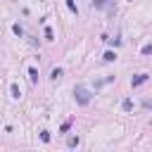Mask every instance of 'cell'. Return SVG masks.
<instances>
[{"instance_id":"cell-3","label":"cell","mask_w":152,"mask_h":152,"mask_svg":"<svg viewBox=\"0 0 152 152\" xmlns=\"http://www.w3.org/2000/svg\"><path fill=\"white\" fill-rule=\"evenodd\" d=\"M10 93H12V97H14V100H19V97H21V90H19V86H17V83H12V86H10Z\"/></svg>"},{"instance_id":"cell-14","label":"cell","mask_w":152,"mask_h":152,"mask_svg":"<svg viewBox=\"0 0 152 152\" xmlns=\"http://www.w3.org/2000/svg\"><path fill=\"white\" fill-rule=\"evenodd\" d=\"M142 55H152V45H145L142 48Z\"/></svg>"},{"instance_id":"cell-13","label":"cell","mask_w":152,"mask_h":152,"mask_svg":"<svg viewBox=\"0 0 152 152\" xmlns=\"http://www.w3.org/2000/svg\"><path fill=\"white\" fill-rule=\"evenodd\" d=\"M40 140L43 142H50V131H40Z\"/></svg>"},{"instance_id":"cell-8","label":"cell","mask_w":152,"mask_h":152,"mask_svg":"<svg viewBox=\"0 0 152 152\" xmlns=\"http://www.w3.org/2000/svg\"><path fill=\"white\" fill-rule=\"evenodd\" d=\"M66 7H69V12L78 14V7H76V2H74V0H66Z\"/></svg>"},{"instance_id":"cell-12","label":"cell","mask_w":152,"mask_h":152,"mask_svg":"<svg viewBox=\"0 0 152 152\" xmlns=\"http://www.w3.org/2000/svg\"><path fill=\"white\" fill-rule=\"evenodd\" d=\"M12 31H14V33H17V36H19V38H21V36H24V28H21V26H19V24H14V26H12Z\"/></svg>"},{"instance_id":"cell-4","label":"cell","mask_w":152,"mask_h":152,"mask_svg":"<svg viewBox=\"0 0 152 152\" xmlns=\"http://www.w3.org/2000/svg\"><path fill=\"white\" fill-rule=\"evenodd\" d=\"M28 81H31V83H36V81H38V69H36V66H31V69H28Z\"/></svg>"},{"instance_id":"cell-5","label":"cell","mask_w":152,"mask_h":152,"mask_svg":"<svg viewBox=\"0 0 152 152\" xmlns=\"http://www.w3.org/2000/svg\"><path fill=\"white\" fill-rule=\"evenodd\" d=\"M102 59H104V62H114V59H116V52H112V50H107V52L102 55Z\"/></svg>"},{"instance_id":"cell-10","label":"cell","mask_w":152,"mask_h":152,"mask_svg":"<svg viewBox=\"0 0 152 152\" xmlns=\"http://www.w3.org/2000/svg\"><path fill=\"white\" fill-rule=\"evenodd\" d=\"M62 74H64V71H62V69L57 66V69H52V74H50V76H52V78L57 81V78H62Z\"/></svg>"},{"instance_id":"cell-6","label":"cell","mask_w":152,"mask_h":152,"mask_svg":"<svg viewBox=\"0 0 152 152\" xmlns=\"http://www.w3.org/2000/svg\"><path fill=\"white\" fill-rule=\"evenodd\" d=\"M107 5H109V0H93V7H97V10H102Z\"/></svg>"},{"instance_id":"cell-9","label":"cell","mask_w":152,"mask_h":152,"mask_svg":"<svg viewBox=\"0 0 152 152\" xmlns=\"http://www.w3.org/2000/svg\"><path fill=\"white\" fill-rule=\"evenodd\" d=\"M45 38H48V40H55V31H52L50 26H45Z\"/></svg>"},{"instance_id":"cell-1","label":"cell","mask_w":152,"mask_h":152,"mask_svg":"<svg viewBox=\"0 0 152 152\" xmlns=\"http://www.w3.org/2000/svg\"><path fill=\"white\" fill-rule=\"evenodd\" d=\"M74 97H76V102H78V104H83V107H86V104L90 102V90H88L86 86H76V88H74Z\"/></svg>"},{"instance_id":"cell-2","label":"cell","mask_w":152,"mask_h":152,"mask_svg":"<svg viewBox=\"0 0 152 152\" xmlns=\"http://www.w3.org/2000/svg\"><path fill=\"white\" fill-rule=\"evenodd\" d=\"M145 81H147V74H138V76L131 81V86H133V88H138V86H142Z\"/></svg>"},{"instance_id":"cell-7","label":"cell","mask_w":152,"mask_h":152,"mask_svg":"<svg viewBox=\"0 0 152 152\" xmlns=\"http://www.w3.org/2000/svg\"><path fill=\"white\" fill-rule=\"evenodd\" d=\"M66 145H69V147H76V145H78V138H76V135H69V138H66Z\"/></svg>"},{"instance_id":"cell-11","label":"cell","mask_w":152,"mask_h":152,"mask_svg":"<svg viewBox=\"0 0 152 152\" xmlns=\"http://www.w3.org/2000/svg\"><path fill=\"white\" fill-rule=\"evenodd\" d=\"M121 107H124V112H131V109H133V100H124Z\"/></svg>"}]
</instances>
